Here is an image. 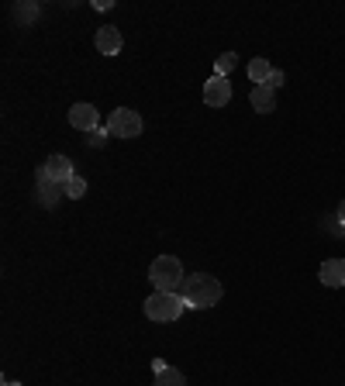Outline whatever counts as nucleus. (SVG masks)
<instances>
[{
	"label": "nucleus",
	"instance_id": "obj_19",
	"mask_svg": "<svg viewBox=\"0 0 345 386\" xmlns=\"http://www.w3.org/2000/svg\"><path fill=\"white\" fill-rule=\"evenodd\" d=\"M324 228L335 234V238H342V234H345V228H342V221H339V217H324Z\"/></svg>",
	"mask_w": 345,
	"mask_h": 386
},
{
	"label": "nucleus",
	"instance_id": "obj_7",
	"mask_svg": "<svg viewBox=\"0 0 345 386\" xmlns=\"http://www.w3.org/2000/svg\"><path fill=\"white\" fill-rule=\"evenodd\" d=\"M228 101H232V83H228V76L208 79V86H204V103H208V107H225Z\"/></svg>",
	"mask_w": 345,
	"mask_h": 386
},
{
	"label": "nucleus",
	"instance_id": "obj_17",
	"mask_svg": "<svg viewBox=\"0 0 345 386\" xmlns=\"http://www.w3.org/2000/svg\"><path fill=\"white\" fill-rule=\"evenodd\" d=\"M14 14H18V18L28 25V21H35V18H38V7H35V4H28V7H18Z\"/></svg>",
	"mask_w": 345,
	"mask_h": 386
},
{
	"label": "nucleus",
	"instance_id": "obj_9",
	"mask_svg": "<svg viewBox=\"0 0 345 386\" xmlns=\"http://www.w3.org/2000/svg\"><path fill=\"white\" fill-rule=\"evenodd\" d=\"M318 280L324 286H345V259H328V262H321Z\"/></svg>",
	"mask_w": 345,
	"mask_h": 386
},
{
	"label": "nucleus",
	"instance_id": "obj_16",
	"mask_svg": "<svg viewBox=\"0 0 345 386\" xmlns=\"http://www.w3.org/2000/svg\"><path fill=\"white\" fill-rule=\"evenodd\" d=\"M107 138H111V131H107V125H104V128H97V131H90V145H94V149H101V145H104Z\"/></svg>",
	"mask_w": 345,
	"mask_h": 386
},
{
	"label": "nucleus",
	"instance_id": "obj_4",
	"mask_svg": "<svg viewBox=\"0 0 345 386\" xmlns=\"http://www.w3.org/2000/svg\"><path fill=\"white\" fill-rule=\"evenodd\" d=\"M142 118H138V110L132 107H118L111 118H107V131L114 135V138H138L142 135Z\"/></svg>",
	"mask_w": 345,
	"mask_h": 386
},
{
	"label": "nucleus",
	"instance_id": "obj_5",
	"mask_svg": "<svg viewBox=\"0 0 345 386\" xmlns=\"http://www.w3.org/2000/svg\"><path fill=\"white\" fill-rule=\"evenodd\" d=\"M38 173H42L45 180L59 183V186H66V183L77 176V173H73V162H69V155H49V159L38 166Z\"/></svg>",
	"mask_w": 345,
	"mask_h": 386
},
{
	"label": "nucleus",
	"instance_id": "obj_10",
	"mask_svg": "<svg viewBox=\"0 0 345 386\" xmlns=\"http://www.w3.org/2000/svg\"><path fill=\"white\" fill-rule=\"evenodd\" d=\"M94 42H97V49L104 52V55H118L121 45H125L118 28H97V38H94Z\"/></svg>",
	"mask_w": 345,
	"mask_h": 386
},
{
	"label": "nucleus",
	"instance_id": "obj_21",
	"mask_svg": "<svg viewBox=\"0 0 345 386\" xmlns=\"http://www.w3.org/2000/svg\"><path fill=\"white\" fill-rule=\"evenodd\" d=\"M4 386H21V383H14V380H4Z\"/></svg>",
	"mask_w": 345,
	"mask_h": 386
},
{
	"label": "nucleus",
	"instance_id": "obj_6",
	"mask_svg": "<svg viewBox=\"0 0 345 386\" xmlns=\"http://www.w3.org/2000/svg\"><path fill=\"white\" fill-rule=\"evenodd\" d=\"M69 125L77 131H86V135H90V131L101 128V114H97L94 103H73V107H69Z\"/></svg>",
	"mask_w": 345,
	"mask_h": 386
},
{
	"label": "nucleus",
	"instance_id": "obj_1",
	"mask_svg": "<svg viewBox=\"0 0 345 386\" xmlns=\"http://www.w3.org/2000/svg\"><path fill=\"white\" fill-rule=\"evenodd\" d=\"M221 283L208 276V273H193V276H186L183 286H180V297L186 300V307L190 310H204V307H214L217 300H221Z\"/></svg>",
	"mask_w": 345,
	"mask_h": 386
},
{
	"label": "nucleus",
	"instance_id": "obj_13",
	"mask_svg": "<svg viewBox=\"0 0 345 386\" xmlns=\"http://www.w3.org/2000/svg\"><path fill=\"white\" fill-rule=\"evenodd\" d=\"M156 386H186V376L180 369H173V365H166L156 373Z\"/></svg>",
	"mask_w": 345,
	"mask_h": 386
},
{
	"label": "nucleus",
	"instance_id": "obj_11",
	"mask_svg": "<svg viewBox=\"0 0 345 386\" xmlns=\"http://www.w3.org/2000/svg\"><path fill=\"white\" fill-rule=\"evenodd\" d=\"M249 103H252L259 114H269V110H276V90H269V86H256V90L249 93Z\"/></svg>",
	"mask_w": 345,
	"mask_h": 386
},
{
	"label": "nucleus",
	"instance_id": "obj_2",
	"mask_svg": "<svg viewBox=\"0 0 345 386\" xmlns=\"http://www.w3.org/2000/svg\"><path fill=\"white\" fill-rule=\"evenodd\" d=\"M149 280L152 286L159 290V293H176L180 286H183V262L176 256H159L152 266H149Z\"/></svg>",
	"mask_w": 345,
	"mask_h": 386
},
{
	"label": "nucleus",
	"instance_id": "obj_15",
	"mask_svg": "<svg viewBox=\"0 0 345 386\" xmlns=\"http://www.w3.org/2000/svg\"><path fill=\"white\" fill-rule=\"evenodd\" d=\"M66 197H69V200H80V197H86V180H83V176H73V180L66 183Z\"/></svg>",
	"mask_w": 345,
	"mask_h": 386
},
{
	"label": "nucleus",
	"instance_id": "obj_3",
	"mask_svg": "<svg viewBox=\"0 0 345 386\" xmlns=\"http://www.w3.org/2000/svg\"><path fill=\"white\" fill-rule=\"evenodd\" d=\"M186 300L180 293H152L149 300H145V317L149 321H159V324H169V321H176L180 314H183Z\"/></svg>",
	"mask_w": 345,
	"mask_h": 386
},
{
	"label": "nucleus",
	"instance_id": "obj_20",
	"mask_svg": "<svg viewBox=\"0 0 345 386\" xmlns=\"http://www.w3.org/2000/svg\"><path fill=\"white\" fill-rule=\"evenodd\" d=\"M335 217L342 221V228H345V200H342V204H339V214H335Z\"/></svg>",
	"mask_w": 345,
	"mask_h": 386
},
{
	"label": "nucleus",
	"instance_id": "obj_12",
	"mask_svg": "<svg viewBox=\"0 0 345 386\" xmlns=\"http://www.w3.org/2000/svg\"><path fill=\"white\" fill-rule=\"evenodd\" d=\"M269 73H273V66H269L266 59H252V62H249V79H252L256 86H266Z\"/></svg>",
	"mask_w": 345,
	"mask_h": 386
},
{
	"label": "nucleus",
	"instance_id": "obj_14",
	"mask_svg": "<svg viewBox=\"0 0 345 386\" xmlns=\"http://www.w3.org/2000/svg\"><path fill=\"white\" fill-rule=\"evenodd\" d=\"M235 66H239V55H235V52H225V55H217V62H214V76H228Z\"/></svg>",
	"mask_w": 345,
	"mask_h": 386
},
{
	"label": "nucleus",
	"instance_id": "obj_8",
	"mask_svg": "<svg viewBox=\"0 0 345 386\" xmlns=\"http://www.w3.org/2000/svg\"><path fill=\"white\" fill-rule=\"evenodd\" d=\"M35 183H38V204H42V207H55V204H59V197H66V186L45 180L42 173H35Z\"/></svg>",
	"mask_w": 345,
	"mask_h": 386
},
{
	"label": "nucleus",
	"instance_id": "obj_18",
	"mask_svg": "<svg viewBox=\"0 0 345 386\" xmlns=\"http://www.w3.org/2000/svg\"><path fill=\"white\" fill-rule=\"evenodd\" d=\"M283 69H273V73H269V79H266V86H269V90H280V86H283Z\"/></svg>",
	"mask_w": 345,
	"mask_h": 386
}]
</instances>
